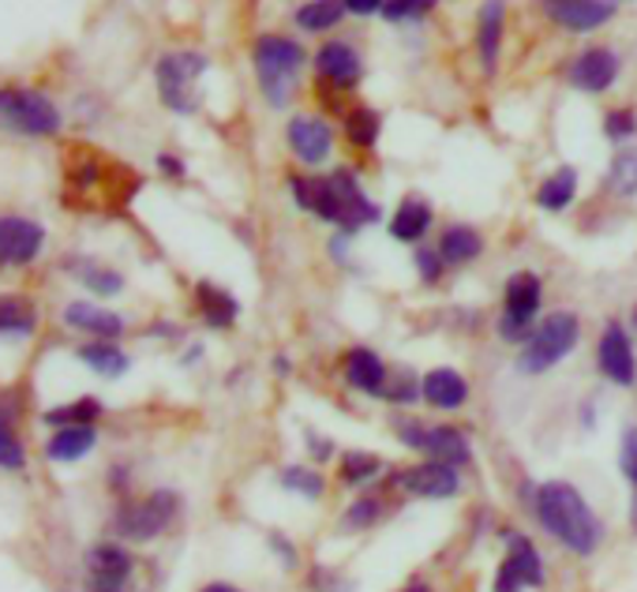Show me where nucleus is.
<instances>
[{"label": "nucleus", "mask_w": 637, "mask_h": 592, "mask_svg": "<svg viewBox=\"0 0 637 592\" xmlns=\"http://www.w3.org/2000/svg\"><path fill=\"white\" fill-rule=\"evenodd\" d=\"M537 518L551 537L574 551V556H593L596 543H601V521H596V514L588 510L582 491L570 488L563 480L540 484Z\"/></svg>", "instance_id": "obj_1"}, {"label": "nucleus", "mask_w": 637, "mask_h": 592, "mask_svg": "<svg viewBox=\"0 0 637 592\" xmlns=\"http://www.w3.org/2000/svg\"><path fill=\"white\" fill-rule=\"evenodd\" d=\"M252 61H255V75H259L263 98L270 102L274 109L289 105L293 91H297V83H300L304 61H308L304 45L293 42V38H282V34H266L255 42Z\"/></svg>", "instance_id": "obj_2"}, {"label": "nucleus", "mask_w": 637, "mask_h": 592, "mask_svg": "<svg viewBox=\"0 0 637 592\" xmlns=\"http://www.w3.org/2000/svg\"><path fill=\"white\" fill-rule=\"evenodd\" d=\"M211 68L203 53L180 50V53H166L158 61V94L161 102L169 105L173 113H195L199 109V75Z\"/></svg>", "instance_id": "obj_3"}, {"label": "nucleus", "mask_w": 637, "mask_h": 592, "mask_svg": "<svg viewBox=\"0 0 637 592\" xmlns=\"http://www.w3.org/2000/svg\"><path fill=\"white\" fill-rule=\"evenodd\" d=\"M577 334H582V327H577V315H570V311L548 315V319L540 323V330L529 334V346H525V352H521V371L540 376V371L555 368L559 360L574 352Z\"/></svg>", "instance_id": "obj_4"}, {"label": "nucleus", "mask_w": 637, "mask_h": 592, "mask_svg": "<svg viewBox=\"0 0 637 592\" xmlns=\"http://www.w3.org/2000/svg\"><path fill=\"white\" fill-rule=\"evenodd\" d=\"M0 117H4V128L19 131V136L42 139L61 131V109L42 91H19V87L0 91Z\"/></svg>", "instance_id": "obj_5"}, {"label": "nucleus", "mask_w": 637, "mask_h": 592, "mask_svg": "<svg viewBox=\"0 0 637 592\" xmlns=\"http://www.w3.org/2000/svg\"><path fill=\"white\" fill-rule=\"evenodd\" d=\"M173 514H177V495L173 491H155V495H147L142 503L125 506V510L117 514V532H120V537H128V540H150V537H158V532L169 529Z\"/></svg>", "instance_id": "obj_6"}, {"label": "nucleus", "mask_w": 637, "mask_h": 592, "mask_svg": "<svg viewBox=\"0 0 637 592\" xmlns=\"http://www.w3.org/2000/svg\"><path fill=\"white\" fill-rule=\"evenodd\" d=\"M540 296H544V289H540L537 274H513L507 282V315L499 323L502 338L507 341L525 338V327L532 323V315L540 311Z\"/></svg>", "instance_id": "obj_7"}, {"label": "nucleus", "mask_w": 637, "mask_h": 592, "mask_svg": "<svg viewBox=\"0 0 637 592\" xmlns=\"http://www.w3.org/2000/svg\"><path fill=\"white\" fill-rule=\"evenodd\" d=\"M507 543H510V556L499 567L496 592H521L532 585H544V562H540L537 548H532L525 537H518V532L507 537Z\"/></svg>", "instance_id": "obj_8"}, {"label": "nucleus", "mask_w": 637, "mask_h": 592, "mask_svg": "<svg viewBox=\"0 0 637 592\" xmlns=\"http://www.w3.org/2000/svg\"><path fill=\"white\" fill-rule=\"evenodd\" d=\"M45 244V229L31 218H0V263L4 266H26L38 260Z\"/></svg>", "instance_id": "obj_9"}, {"label": "nucleus", "mask_w": 637, "mask_h": 592, "mask_svg": "<svg viewBox=\"0 0 637 592\" xmlns=\"http://www.w3.org/2000/svg\"><path fill=\"white\" fill-rule=\"evenodd\" d=\"M596 360H601V371L612 379L615 387H634V379H637L634 338L623 323H607L601 349H596Z\"/></svg>", "instance_id": "obj_10"}, {"label": "nucleus", "mask_w": 637, "mask_h": 592, "mask_svg": "<svg viewBox=\"0 0 637 592\" xmlns=\"http://www.w3.org/2000/svg\"><path fill=\"white\" fill-rule=\"evenodd\" d=\"M544 12L555 27L574 34H588L601 31L607 19L615 15L612 0H544Z\"/></svg>", "instance_id": "obj_11"}, {"label": "nucleus", "mask_w": 637, "mask_h": 592, "mask_svg": "<svg viewBox=\"0 0 637 592\" xmlns=\"http://www.w3.org/2000/svg\"><path fill=\"white\" fill-rule=\"evenodd\" d=\"M316 72L322 75V83H330V87L353 91L360 83V75H364V64H360V56L349 42H327L316 53Z\"/></svg>", "instance_id": "obj_12"}, {"label": "nucleus", "mask_w": 637, "mask_h": 592, "mask_svg": "<svg viewBox=\"0 0 637 592\" xmlns=\"http://www.w3.org/2000/svg\"><path fill=\"white\" fill-rule=\"evenodd\" d=\"M615 80H619V56L612 50H585L570 64V83L585 94H604Z\"/></svg>", "instance_id": "obj_13"}, {"label": "nucleus", "mask_w": 637, "mask_h": 592, "mask_svg": "<svg viewBox=\"0 0 637 592\" xmlns=\"http://www.w3.org/2000/svg\"><path fill=\"white\" fill-rule=\"evenodd\" d=\"M289 147L293 155L308 166H319V161L330 158V147H335V131H330L327 120L319 117H293L289 120Z\"/></svg>", "instance_id": "obj_14"}, {"label": "nucleus", "mask_w": 637, "mask_h": 592, "mask_svg": "<svg viewBox=\"0 0 637 592\" xmlns=\"http://www.w3.org/2000/svg\"><path fill=\"white\" fill-rule=\"evenodd\" d=\"M502 31H507V0H484L477 15V53L488 75L499 68Z\"/></svg>", "instance_id": "obj_15"}, {"label": "nucleus", "mask_w": 637, "mask_h": 592, "mask_svg": "<svg viewBox=\"0 0 637 592\" xmlns=\"http://www.w3.org/2000/svg\"><path fill=\"white\" fill-rule=\"evenodd\" d=\"M402 488L413 491V495H424V499H450V495H458V473H454V465L446 462H427V465H416V469H408L402 476Z\"/></svg>", "instance_id": "obj_16"}, {"label": "nucleus", "mask_w": 637, "mask_h": 592, "mask_svg": "<svg viewBox=\"0 0 637 592\" xmlns=\"http://www.w3.org/2000/svg\"><path fill=\"white\" fill-rule=\"evenodd\" d=\"M91 567V589H125L131 574V556L120 543H98L87 556Z\"/></svg>", "instance_id": "obj_17"}, {"label": "nucleus", "mask_w": 637, "mask_h": 592, "mask_svg": "<svg viewBox=\"0 0 637 592\" xmlns=\"http://www.w3.org/2000/svg\"><path fill=\"white\" fill-rule=\"evenodd\" d=\"M64 323L72 330H83V334H94V338H117L125 334V319L117 311H106V308H94V304H68L64 311Z\"/></svg>", "instance_id": "obj_18"}, {"label": "nucleus", "mask_w": 637, "mask_h": 592, "mask_svg": "<svg viewBox=\"0 0 637 592\" xmlns=\"http://www.w3.org/2000/svg\"><path fill=\"white\" fill-rule=\"evenodd\" d=\"M421 390H424L427 405H435V409H458L461 401L469 398V387H465V379L458 376V371H450V368L427 371Z\"/></svg>", "instance_id": "obj_19"}, {"label": "nucleus", "mask_w": 637, "mask_h": 592, "mask_svg": "<svg viewBox=\"0 0 637 592\" xmlns=\"http://www.w3.org/2000/svg\"><path fill=\"white\" fill-rule=\"evenodd\" d=\"M346 379H349V387L364 390V394H383L386 368L372 349H353L346 357Z\"/></svg>", "instance_id": "obj_20"}, {"label": "nucleus", "mask_w": 637, "mask_h": 592, "mask_svg": "<svg viewBox=\"0 0 637 592\" xmlns=\"http://www.w3.org/2000/svg\"><path fill=\"white\" fill-rule=\"evenodd\" d=\"M427 229H432V207H427L424 199H405V203L394 210V218H390V236H397V241L405 244H416Z\"/></svg>", "instance_id": "obj_21"}, {"label": "nucleus", "mask_w": 637, "mask_h": 592, "mask_svg": "<svg viewBox=\"0 0 637 592\" xmlns=\"http://www.w3.org/2000/svg\"><path fill=\"white\" fill-rule=\"evenodd\" d=\"M424 454H432L435 462H446V465H465L469 462V443H465L461 432H454V427H427L424 432Z\"/></svg>", "instance_id": "obj_22"}, {"label": "nucleus", "mask_w": 637, "mask_h": 592, "mask_svg": "<svg viewBox=\"0 0 637 592\" xmlns=\"http://www.w3.org/2000/svg\"><path fill=\"white\" fill-rule=\"evenodd\" d=\"M195 293H199V308H203V319L211 323V327H217V330L233 327L236 315H241V304H236L230 293L217 289V285H211V282H199Z\"/></svg>", "instance_id": "obj_23"}, {"label": "nucleus", "mask_w": 637, "mask_h": 592, "mask_svg": "<svg viewBox=\"0 0 637 592\" xmlns=\"http://www.w3.org/2000/svg\"><path fill=\"white\" fill-rule=\"evenodd\" d=\"M480 252H484V241H480L477 229H469V225H450V229L443 233V241H439L443 263H450V266L473 263Z\"/></svg>", "instance_id": "obj_24"}, {"label": "nucleus", "mask_w": 637, "mask_h": 592, "mask_svg": "<svg viewBox=\"0 0 637 592\" xmlns=\"http://www.w3.org/2000/svg\"><path fill=\"white\" fill-rule=\"evenodd\" d=\"M574 195H577V169H555L544 184L537 188V203L551 210V214H559V210H566L570 203H574Z\"/></svg>", "instance_id": "obj_25"}, {"label": "nucleus", "mask_w": 637, "mask_h": 592, "mask_svg": "<svg viewBox=\"0 0 637 592\" xmlns=\"http://www.w3.org/2000/svg\"><path fill=\"white\" fill-rule=\"evenodd\" d=\"M94 443H98V435H94V427H61L50 446H45V454L53 457V462H79L83 454L94 451Z\"/></svg>", "instance_id": "obj_26"}, {"label": "nucleus", "mask_w": 637, "mask_h": 592, "mask_svg": "<svg viewBox=\"0 0 637 592\" xmlns=\"http://www.w3.org/2000/svg\"><path fill=\"white\" fill-rule=\"evenodd\" d=\"M341 15H346V4H341V0H308V4L297 8L293 19H297L300 31L322 34V31H330V27H338Z\"/></svg>", "instance_id": "obj_27"}, {"label": "nucleus", "mask_w": 637, "mask_h": 592, "mask_svg": "<svg viewBox=\"0 0 637 592\" xmlns=\"http://www.w3.org/2000/svg\"><path fill=\"white\" fill-rule=\"evenodd\" d=\"M379 131H383V117H379L375 109H368V105H360V109H353L346 117V136L353 147L368 150L379 142Z\"/></svg>", "instance_id": "obj_28"}, {"label": "nucleus", "mask_w": 637, "mask_h": 592, "mask_svg": "<svg viewBox=\"0 0 637 592\" xmlns=\"http://www.w3.org/2000/svg\"><path fill=\"white\" fill-rule=\"evenodd\" d=\"M79 360H83V364H91L98 376H106V379H117V376H125V371H128V357L117 346H83Z\"/></svg>", "instance_id": "obj_29"}, {"label": "nucleus", "mask_w": 637, "mask_h": 592, "mask_svg": "<svg viewBox=\"0 0 637 592\" xmlns=\"http://www.w3.org/2000/svg\"><path fill=\"white\" fill-rule=\"evenodd\" d=\"M34 308L23 304L19 296H0V330L12 334V338H23V334L34 330Z\"/></svg>", "instance_id": "obj_30"}, {"label": "nucleus", "mask_w": 637, "mask_h": 592, "mask_svg": "<svg viewBox=\"0 0 637 592\" xmlns=\"http://www.w3.org/2000/svg\"><path fill=\"white\" fill-rule=\"evenodd\" d=\"M98 413H102L98 401H94V398H79V401H72V405L50 409V413H45V424H53V427H87Z\"/></svg>", "instance_id": "obj_31"}, {"label": "nucleus", "mask_w": 637, "mask_h": 592, "mask_svg": "<svg viewBox=\"0 0 637 592\" xmlns=\"http://www.w3.org/2000/svg\"><path fill=\"white\" fill-rule=\"evenodd\" d=\"M72 271L79 274V278L87 282V289H94L98 296H117L120 289H125V278L102 263H72Z\"/></svg>", "instance_id": "obj_32"}, {"label": "nucleus", "mask_w": 637, "mask_h": 592, "mask_svg": "<svg viewBox=\"0 0 637 592\" xmlns=\"http://www.w3.org/2000/svg\"><path fill=\"white\" fill-rule=\"evenodd\" d=\"M607 188H612L615 195H623V199L637 195V150H623V155L612 161Z\"/></svg>", "instance_id": "obj_33"}, {"label": "nucleus", "mask_w": 637, "mask_h": 592, "mask_svg": "<svg viewBox=\"0 0 637 592\" xmlns=\"http://www.w3.org/2000/svg\"><path fill=\"white\" fill-rule=\"evenodd\" d=\"M379 473V457L375 454H346L341 457V480L346 484H364Z\"/></svg>", "instance_id": "obj_34"}, {"label": "nucleus", "mask_w": 637, "mask_h": 592, "mask_svg": "<svg viewBox=\"0 0 637 592\" xmlns=\"http://www.w3.org/2000/svg\"><path fill=\"white\" fill-rule=\"evenodd\" d=\"M435 8V0H386L383 19L386 23H408V19H424Z\"/></svg>", "instance_id": "obj_35"}, {"label": "nucleus", "mask_w": 637, "mask_h": 592, "mask_svg": "<svg viewBox=\"0 0 637 592\" xmlns=\"http://www.w3.org/2000/svg\"><path fill=\"white\" fill-rule=\"evenodd\" d=\"M282 484H285V488H289V491L308 495V499H319V495H322V476H319V473H311V469H300V465L285 469V473H282Z\"/></svg>", "instance_id": "obj_36"}, {"label": "nucleus", "mask_w": 637, "mask_h": 592, "mask_svg": "<svg viewBox=\"0 0 637 592\" xmlns=\"http://www.w3.org/2000/svg\"><path fill=\"white\" fill-rule=\"evenodd\" d=\"M0 465L4 469H23V451L12 432V409H4V424H0Z\"/></svg>", "instance_id": "obj_37"}, {"label": "nucleus", "mask_w": 637, "mask_h": 592, "mask_svg": "<svg viewBox=\"0 0 637 592\" xmlns=\"http://www.w3.org/2000/svg\"><path fill=\"white\" fill-rule=\"evenodd\" d=\"M604 131H607V139L612 142H626V139H634L637 136V117H634V109H612L604 117Z\"/></svg>", "instance_id": "obj_38"}, {"label": "nucleus", "mask_w": 637, "mask_h": 592, "mask_svg": "<svg viewBox=\"0 0 637 592\" xmlns=\"http://www.w3.org/2000/svg\"><path fill=\"white\" fill-rule=\"evenodd\" d=\"M379 510H383V506H379L375 499H360V503L349 506L346 525H349V529H368V525L379 521Z\"/></svg>", "instance_id": "obj_39"}, {"label": "nucleus", "mask_w": 637, "mask_h": 592, "mask_svg": "<svg viewBox=\"0 0 637 592\" xmlns=\"http://www.w3.org/2000/svg\"><path fill=\"white\" fill-rule=\"evenodd\" d=\"M623 476L637 488V427L623 432Z\"/></svg>", "instance_id": "obj_40"}, {"label": "nucleus", "mask_w": 637, "mask_h": 592, "mask_svg": "<svg viewBox=\"0 0 637 592\" xmlns=\"http://www.w3.org/2000/svg\"><path fill=\"white\" fill-rule=\"evenodd\" d=\"M443 266H446V263H443L439 252H416V271H421L424 282H439Z\"/></svg>", "instance_id": "obj_41"}, {"label": "nucleus", "mask_w": 637, "mask_h": 592, "mask_svg": "<svg viewBox=\"0 0 637 592\" xmlns=\"http://www.w3.org/2000/svg\"><path fill=\"white\" fill-rule=\"evenodd\" d=\"M341 4H346V12H353V15H375L386 8V0H341Z\"/></svg>", "instance_id": "obj_42"}, {"label": "nucleus", "mask_w": 637, "mask_h": 592, "mask_svg": "<svg viewBox=\"0 0 637 592\" xmlns=\"http://www.w3.org/2000/svg\"><path fill=\"white\" fill-rule=\"evenodd\" d=\"M416 394V387H413V379L408 376H397V383L390 387V401H408Z\"/></svg>", "instance_id": "obj_43"}, {"label": "nucleus", "mask_w": 637, "mask_h": 592, "mask_svg": "<svg viewBox=\"0 0 637 592\" xmlns=\"http://www.w3.org/2000/svg\"><path fill=\"white\" fill-rule=\"evenodd\" d=\"M158 169H161V173H166V177H184V161H180V158H173V155H161L158 158Z\"/></svg>", "instance_id": "obj_44"}, {"label": "nucleus", "mask_w": 637, "mask_h": 592, "mask_svg": "<svg viewBox=\"0 0 637 592\" xmlns=\"http://www.w3.org/2000/svg\"><path fill=\"white\" fill-rule=\"evenodd\" d=\"M203 592H236V589H230V585H206Z\"/></svg>", "instance_id": "obj_45"}, {"label": "nucleus", "mask_w": 637, "mask_h": 592, "mask_svg": "<svg viewBox=\"0 0 637 592\" xmlns=\"http://www.w3.org/2000/svg\"><path fill=\"white\" fill-rule=\"evenodd\" d=\"M91 592H125V589H91Z\"/></svg>", "instance_id": "obj_46"}, {"label": "nucleus", "mask_w": 637, "mask_h": 592, "mask_svg": "<svg viewBox=\"0 0 637 592\" xmlns=\"http://www.w3.org/2000/svg\"><path fill=\"white\" fill-rule=\"evenodd\" d=\"M630 514H634V525H637V495H634V510Z\"/></svg>", "instance_id": "obj_47"}, {"label": "nucleus", "mask_w": 637, "mask_h": 592, "mask_svg": "<svg viewBox=\"0 0 637 592\" xmlns=\"http://www.w3.org/2000/svg\"><path fill=\"white\" fill-rule=\"evenodd\" d=\"M612 4H619V0H612Z\"/></svg>", "instance_id": "obj_48"}]
</instances>
